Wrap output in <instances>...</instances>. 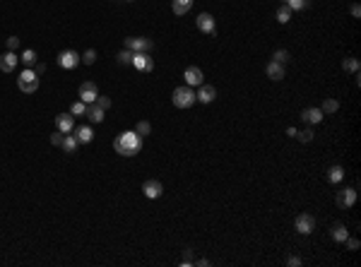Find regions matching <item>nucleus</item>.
<instances>
[{"mask_svg": "<svg viewBox=\"0 0 361 267\" xmlns=\"http://www.w3.org/2000/svg\"><path fill=\"white\" fill-rule=\"evenodd\" d=\"M130 65L137 70V72H152L154 70V58L150 53H132Z\"/></svg>", "mask_w": 361, "mask_h": 267, "instance_id": "nucleus-6", "label": "nucleus"}, {"mask_svg": "<svg viewBox=\"0 0 361 267\" xmlns=\"http://www.w3.org/2000/svg\"><path fill=\"white\" fill-rule=\"evenodd\" d=\"M17 60H20V56H17L15 51L3 53V56H0V70H3V72H12V70L17 67Z\"/></svg>", "mask_w": 361, "mask_h": 267, "instance_id": "nucleus-15", "label": "nucleus"}, {"mask_svg": "<svg viewBox=\"0 0 361 267\" xmlns=\"http://www.w3.org/2000/svg\"><path fill=\"white\" fill-rule=\"evenodd\" d=\"M183 79H186L188 87H200L202 82H205V75H202V70L200 67H186V72H183Z\"/></svg>", "mask_w": 361, "mask_h": 267, "instance_id": "nucleus-12", "label": "nucleus"}, {"mask_svg": "<svg viewBox=\"0 0 361 267\" xmlns=\"http://www.w3.org/2000/svg\"><path fill=\"white\" fill-rule=\"evenodd\" d=\"M97 106H101L104 111H109V109H111V99H109V97H97Z\"/></svg>", "mask_w": 361, "mask_h": 267, "instance_id": "nucleus-36", "label": "nucleus"}, {"mask_svg": "<svg viewBox=\"0 0 361 267\" xmlns=\"http://www.w3.org/2000/svg\"><path fill=\"white\" fill-rule=\"evenodd\" d=\"M34 72H36V75H44V72H46V65H44V63H39V65H36V70H34Z\"/></svg>", "mask_w": 361, "mask_h": 267, "instance_id": "nucleus-41", "label": "nucleus"}, {"mask_svg": "<svg viewBox=\"0 0 361 267\" xmlns=\"http://www.w3.org/2000/svg\"><path fill=\"white\" fill-rule=\"evenodd\" d=\"M265 75H267L270 79H274V82H279V79H284V65L270 60V63L265 65Z\"/></svg>", "mask_w": 361, "mask_h": 267, "instance_id": "nucleus-16", "label": "nucleus"}, {"mask_svg": "<svg viewBox=\"0 0 361 267\" xmlns=\"http://www.w3.org/2000/svg\"><path fill=\"white\" fill-rule=\"evenodd\" d=\"M294 226H296V231L299 234H313L316 231V217L313 214H308V212H301L299 217L294 219Z\"/></svg>", "mask_w": 361, "mask_h": 267, "instance_id": "nucleus-5", "label": "nucleus"}, {"mask_svg": "<svg viewBox=\"0 0 361 267\" xmlns=\"http://www.w3.org/2000/svg\"><path fill=\"white\" fill-rule=\"evenodd\" d=\"M152 46V39H145V36H128L125 39V48L132 53H150Z\"/></svg>", "mask_w": 361, "mask_h": 267, "instance_id": "nucleus-4", "label": "nucleus"}, {"mask_svg": "<svg viewBox=\"0 0 361 267\" xmlns=\"http://www.w3.org/2000/svg\"><path fill=\"white\" fill-rule=\"evenodd\" d=\"M190 8H193V0H174V3H171V10H174V15H178V17L186 15Z\"/></svg>", "mask_w": 361, "mask_h": 267, "instance_id": "nucleus-23", "label": "nucleus"}, {"mask_svg": "<svg viewBox=\"0 0 361 267\" xmlns=\"http://www.w3.org/2000/svg\"><path fill=\"white\" fill-rule=\"evenodd\" d=\"M75 133V137H77V142L80 145H89L92 140H94V130L89 128V125H80L77 130H73Z\"/></svg>", "mask_w": 361, "mask_h": 267, "instance_id": "nucleus-19", "label": "nucleus"}, {"mask_svg": "<svg viewBox=\"0 0 361 267\" xmlns=\"http://www.w3.org/2000/svg\"><path fill=\"white\" fill-rule=\"evenodd\" d=\"M80 60H82L85 65H94V63H97V51H94V48L85 51V56H80Z\"/></svg>", "mask_w": 361, "mask_h": 267, "instance_id": "nucleus-30", "label": "nucleus"}, {"mask_svg": "<svg viewBox=\"0 0 361 267\" xmlns=\"http://www.w3.org/2000/svg\"><path fill=\"white\" fill-rule=\"evenodd\" d=\"M17 46H20V36H10L8 39V51H17Z\"/></svg>", "mask_w": 361, "mask_h": 267, "instance_id": "nucleus-37", "label": "nucleus"}, {"mask_svg": "<svg viewBox=\"0 0 361 267\" xmlns=\"http://www.w3.org/2000/svg\"><path fill=\"white\" fill-rule=\"evenodd\" d=\"M272 60H274V63H282V65H286V63L292 60V53H289L286 48H277V51L272 53Z\"/></svg>", "mask_w": 361, "mask_h": 267, "instance_id": "nucleus-26", "label": "nucleus"}, {"mask_svg": "<svg viewBox=\"0 0 361 267\" xmlns=\"http://www.w3.org/2000/svg\"><path fill=\"white\" fill-rule=\"evenodd\" d=\"M77 145H80V142H77L75 135H63V142H60V147H63V152H65V154H75Z\"/></svg>", "mask_w": 361, "mask_h": 267, "instance_id": "nucleus-21", "label": "nucleus"}, {"mask_svg": "<svg viewBox=\"0 0 361 267\" xmlns=\"http://www.w3.org/2000/svg\"><path fill=\"white\" fill-rule=\"evenodd\" d=\"M335 202H337L339 210H349V207H354V202H356V190L354 188L339 190L337 198H335Z\"/></svg>", "mask_w": 361, "mask_h": 267, "instance_id": "nucleus-7", "label": "nucleus"}, {"mask_svg": "<svg viewBox=\"0 0 361 267\" xmlns=\"http://www.w3.org/2000/svg\"><path fill=\"white\" fill-rule=\"evenodd\" d=\"M351 17H356V20L361 17V8H359V3H354V5H351Z\"/></svg>", "mask_w": 361, "mask_h": 267, "instance_id": "nucleus-40", "label": "nucleus"}, {"mask_svg": "<svg viewBox=\"0 0 361 267\" xmlns=\"http://www.w3.org/2000/svg\"><path fill=\"white\" fill-rule=\"evenodd\" d=\"M77 63H80V56H77V51H60L58 53V65L65 67V70H73V67H77Z\"/></svg>", "mask_w": 361, "mask_h": 267, "instance_id": "nucleus-13", "label": "nucleus"}, {"mask_svg": "<svg viewBox=\"0 0 361 267\" xmlns=\"http://www.w3.org/2000/svg\"><path fill=\"white\" fill-rule=\"evenodd\" d=\"M60 142H63V133H60V130H58V133H53V135H51V145L60 147Z\"/></svg>", "mask_w": 361, "mask_h": 267, "instance_id": "nucleus-38", "label": "nucleus"}, {"mask_svg": "<svg viewBox=\"0 0 361 267\" xmlns=\"http://www.w3.org/2000/svg\"><path fill=\"white\" fill-rule=\"evenodd\" d=\"M85 116L89 118V123H101L104 118H106V111H104L101 106H97V101H94V104H87V111H85Z\"/></svg>", "mask_w": 361, "mask_h": 267, "instance_id": "nucleus-18", "label": "nucleus"}, {"mask_svg": "<svg viewBox=\"0 0 361 267\" xmlns=\"http://www.w3.org/2000/svg\"><path fill=\"white\" fill-rule=\"evenodd\" d=\"M330 236H332V241L344 243V238L349 236V231H347V226H344V224H335V226H332V231H330Z\"/></svg>", "mask_w": 361, "mask_h": 267, "instance_id": "nucleus-22", "label": "nucleus"}, {"mask_svg": "<svg viewBox=\"0 0 361 267\" xmlns=\"http://www.w3.org/2000/svg\"><path fill=\"white\" fill-rule=\"evenodd\" d=\"M113 149H116L120 156L140 154V149H142V137L135 133V130H125V133H120L118 137L113 140Z\"/></svg>", "mask_w": 361, "mask_h": 267, "instance_id": "nucleus-1", "label": "nucleus"}, {"mask_svg": "<svg viewBox=\"0 0 361 267\" xmlns=\"http://www.w3.org/2000/svg\"><path fill=\"white\" fill-rule=\"evenodd\" d=\"M85 111H87V104L82 99H77L75 104L70 106V113H73V116H85Z\"/></svg>", "mask_w": 361, "mask_h": 267, "instance_id": "nucleus-29", "label": "nucleus"}, {"mask_svg": "<svg viewBox=\"0 0 361 267\" xmlns=\"http://www.w3.org/2000/svg\"><path fill=\"white\" fill-rule=\"evenodd\" d=\"M195 24H197V29H200L202 34H212V36H214V32H217V24H214V17H212L209 12H202V15H197Z\"/></svg>", "mask_w": 361, "mask_h": 267, "instance_id": "nucleus-10", "label": "nucleus"}, {"mask_svg": "<svg viewBox=\"0 0 361 267\" xmlns=\"http://www.w3.org/2000/svg\"><path fill=\"white\" fill-rule=\"evenodd\" d=\"M323 116H325V113L320 111V109H316V106H311V109H304V111H301V118H304L306 125H316V123H320L323 121Z\"/></svg>", "mask_w": 361, "mask_h": 267, "instance_id": "nucleus-17", "label": "nucleus"}, {"mask_svg": "<svg viewBox=\"0 0 361 267\" xmlns=\"http://www.w3.org/2000/svg\"><path fill=\"white\" fill-rule=\"evenodd\" d=\"M313 130H311V128H306V130H299V133H296V137H299V142H304V145H306V142H311V140H313Z\"/></svg>", "mask_w": 361, "mask_h": 267, "instance_id": "nucleus-32", "label": "nucleus"}, {"mask_svg": "<svg viewBox=\"0 0 361 267\" xmlns=\"http://www.w3.org/2000/svg\"><path fill=\"white\" fill-rule=\"evenodd\" d=\"M286 5L292 10H306L308 5H311V0H286Z\"/></svg>", "mask_w": 361, "mask_h": 267, "instance_id": "nucleus-31", "label": "nucleus"}, {"mask_svg": "<svg viewBox=\"0 0 361 267\" xmlns=\"http://www.w3.org/2000/svg\"><path fill=\"white\" fill-rule=\"evenodd\" d=\"M55 128L63 135H70L75 130V116L73 113H58L55 116Z\"/></svg>", "mask_w": 361, "mask_h": 267, "instance_id": "nucleus-8", "label": "nucleus"}, {"mask_svg": "<svg viewBox=\"0 0 361 267\" xmlns=\"http://www.w3.org/2000/svg\"><path fill=\"white\" fill-rule=\"evenodd\" d=\"M337 109H339V101H337V99H332V97H328V99L323 101V106H320V111L328 113V116L337 113Z\"/></svg>", "mask_w": 361, "mask_h": 267, "instance_id": "nucleus-24", "label": "nucleus"}, {"mask_svg": "<svg viewBox=\"0 0 361 267\" xmlns=\"http://www.w3.org/2000/svg\"><path fill=\"white\" fill-rule=\"evenodd\" d=\"M135 133L140 135V137H145V135L152 133V125H150L147 121H140V123H137V128H135Z\"/></svg>", "mask_w": 361, "mask_h": 267, "instance_id": "nucleus-34", "label": "nucleus"}, {"mask_svg": "<svg viewBox=\"0 0 361 267\" xmlns=\"http://www.w3.org/2000/svg\"><path fill=\"white\" fill-rule=\"evenodd\" d=\"M282 3H284V5H286V0H282Z\"/></svg>", "mask_w": 361, "mask_h": 267, "instance_id": "nucleus-44", "label": "nucleus"}, {"mask_svg": "<svg viewBox=\"0 0 361 267\" xmlns=\"http://www.w3.org/2000/svg\"><path fill=\"white\" fill-rule=\"evenodd\" d=\"M292 8H289V5H282V8H279V10H277V22L279 24H289V20H292Z\"/></svg>", "mask_w": 361, "mask_h": 267, "instance_id": "nucleus-27", "label": "nucleus"}, {"mask_svg": "<svg viewBox=\"0 0 361 267\" xmlns=\"http://www.w3.org/2000/svg\"><path fill=\"white\" fill-rule=\"evenodd\" d=\"M97 97H99V89H97V84L94 82H82L80 84V99L85 101V104H94L97 101Z\"/></svg>", "mask_w": 361, "mask_h": 267, "instance_id": "nucleus-11", "label": "nucleus"}, {"mask_svg": "<svg viewBox=\"0 0 361 267\" xmlns=\"http://www.w3.org/2000/svg\"><path fill=\"white\" fill-rule=\"evenodd\" d=\"M344 243H347V248H349V250H359V238H351V236H347V238H344Z\"/></svg>", "mask_w": 361, "mask_h": 267, "instance_id": "nucleus-35", "label": "nucleus"}, {"mask_svg": "<svg viewBox=\"0 0 361 267\" xmlns=\"http://www.w3.org/2000/svg\"><path fill=\"white\" fill-rule=\"evenodd\" d=\"M125 3H132V0H125Z\"/></svg>", "mask_w": 361, "mask_h": 267, "instance_id": "nucleus-43", "label": "nucleus"}, {"mask_svg": "<svg viewBox=\"0 0 361 267\" xmlns=\"http://www.w3.org/2000/svg\"><path fill=\"white\" fill-rule=\"evenodd\" d=\"M342 70H347V72H354V75H356V72H359V60H356V58H344V60H342Z\"/></svg>", "mask_w": 361, "mask_h": 267, "instance_id": "nucleus-28", "label": "nucleus"}, {"mask_svg": "<svg viewBox=\"0 0 361 267\" xmlns=\"http://www.w3.org/2000/svg\"><path fill=\"white\" fill-rule=\"evenodd\" d=\"M142 193H145V198H150V200H159V198L164 195V186H162L159 181L150 178V181H145Z\"/></svg>", "mask_w": 361, "mask_h": 267, "instance_id": "nucleus-9", "label": "nucleus"}, {"mask_svg": "<svg viewBox=\"0 0 361 267\" xmlns=\"http://www.w3.org/2000/svg\"><path fill=\"white\" fill-rule=\"evenodd\" d=\"M195 97L200 104H212V101L217 99V89L212 87V84H205V82H202V84H200V92H197Z\"/></svg>", "mask_w": 361, "mask_h": 267, "instance_id": "nucleus-14", "label": "nucleus"}, {"mask_svg": "<svg viewBox=\"0 0 361 267\" xmlns=\"http://www.w3.org/2000/svg\"><path fill=\"white\" fill-rule=\"evenodd\" d=\"M296 133H299V130H296L294 125H289V128H286V135H289V137H296Z\"/></svg>", "mask_w": 361, "mask_h": 267, "instance_id": "nucleus-42", "label": "nucleus"}, {"mask_svg": "<svg viewBox=\"0 0 361 267\" xmlns=\"http://www.w3.org/2000/svg\"><path fill=\"white\" fill-rule=\"evenodd\" d=\"M17 87H20V92H24V94H34V92L39 89V75L34 72L32 67L22 70L20 77H17Z\"/></svg>", "mask_w": 361, "mask_h": 267, "instance_id": "nucleus-3", "label": "nucleus"}, {"mask_svg": "<svg viewBox=\"0 0 361 267\" xmlns=\"http://www.w3.org/2000/svg\"><path fill=\"white\" fill-rule=\"evenodd\" d=\"M36 51H34V48H27V51H22V56H20V60H22L24 65L27 67H34L36 65Z\"/></svg>", "mask_w": 361, "mask_h": 267, "instance_id": "nucleus-25", "label": "nucleus"}, {"mask_svg": "<svg viewBox=\"0 0 361 267\" xmlns=\"http://www.w3.org/2000/svg\"><path fill=\"white\" fill-rule=\"evenodd\" d=\"M342 181H344V168L339 166V164L330 166V168H328V183L337 186V183H342Z\"/></svg>", "mask_w": 361, "mask_h": 267, "instance_id": "nucleus-20", "label": "nucleus"}, {"mask_svg": "<svg viewBox=\"0 0 361 267\" xmlns=\"http://www.w3.org/2000/svg\"><path fill=\"white\" fill-rule=\"evenodd\" d=\"M116 60H118L120 65H130V60H132V51H128V48H125V51H120L118 56H116Z\"/></svg>", "mask_w": 361, "mask_h": 267, "instance_id": "nucleus-33", "label": "nucleus"}, {"mask_svg": "<svg viewBox=\"0 0 361 267\" xmlns=\"http://www.w3.org/2000/svg\"><path fill=\"white\" fill-rule=\"evenodd\" d=\"M171 101H174L176 109H190V106L197 101V97H195V92H193V87H188L186 84V87H176L174 89Z\"/></svg>", "mask_w": 361, "mask_h": 267, "instance_id": "nucleus-2", "label": "nucleus"}, {"mask_svg": "<svg viewBox=\"0 0 361 267\" xmlns=\"http://www.w3.org/2000/svg\"><path fill=\"white\" fill-rule=\"evenodd\" d=\"M286 265H289V267H299V265H301V257L289 255V257H286Z\"/></svg>", "mask_w": 361, "mask_h": 267, "instance_id": "nucleus-39", "label": "nucleus"}]
</instances>
